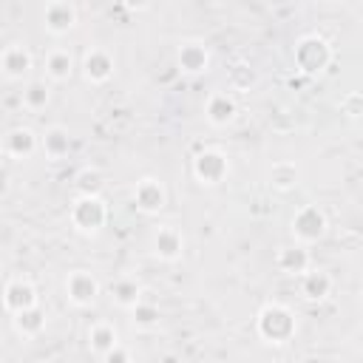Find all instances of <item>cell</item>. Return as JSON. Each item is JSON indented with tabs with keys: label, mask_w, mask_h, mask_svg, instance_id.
Masks as SVG:
<instances>
[{
	"label": "cell",
	"mask_w": 363,
	"mask_h": 363,
	"mask_svg": "<svg viewBox=\"0 0 363 363\" xmlns=\"http://www.w3.org/2000/svg\"><path fill=\"white\" fill-rule=\"evenodd\" d=\"M255 332L267 343H286L298 332L295 312L284 303H267L255 318Z\"/></svg>",
	"instance_id": "1"
},
{
	"label": "cell",
	"mask_w": 363,
	"mask_h": 363,
	"mask_svg": "<svg viewBox=\"0 0 363 363\" xmlns=\"http://www.w3.org/2000/svg\"><path fill=\"white\" fill-rule=\"evenodd\" d=\"M295 68L306 77H315V74H323L332 62V45L320 37V34H303L298 43H295Z\"/></svg>",
	"instance_id": "2"
},
{
	"label": "cell",
	"mask_w": 363,
	"mask_h": 363,
	"mask_svg": "<svg viewBox=\"0 0 363 363\" xmlns=\"http://www.w3.org/2000/svg\"><path fill=\"white\" fill-rule=\"evenodd\" d=\"M68 218H71L74 230H79L82 235H96L108 221V207L99 196H77L71 201Z\"/></svg>",
	"instance_id": "3"
},
{
	"label": "cell",
	"mask_w": 363,
	"mask_h": 363,
	"mask_svg": "<svg viewBox=\"0 0 363 363\" xmlns=\"http://www.w3.org/2000/svg\"><path fill=\"white\" fill-rule=\"evenodd\" d=\"M323 233H326V213L318 204H303L292 216V235L301 244H312V241L323 238Z\"/></svg>",
	"instance_id": "4"
},
{
	"label": "cell",
	"mask_w": 363,
	"mask_h": 363,
	"mask_svg": "<svg viewBox=\"0 0 363 363\" xmlns=\"http://www.w3.org/2000/svg\"><path fill=\"white\" fill-rule=\"evenodd\" d=\"M102 292V284L94 272L88 269H74L68 278H65V295L74 306H91Z\"/></svg>",
	"instance_id": "5"
},
{
	"label": "cell",
	"mask_w": 363,
	"mask_h": 363,
	"mask_svg": "<svg viewBox=\"0 0 363 363\" xmlns=\"http://www.w3.org/2000/svg\"><path fill=\"white\" fill-rule=\"evenodd\" d=\"M31 306H40L37 286L28 278H11V281H6V286H3V309L9 315H17V312L31 309Z\"/></svg>",
	"instance_id": "6"
},
{
	"label": "cell",
	"mask_w": 363,
	"mask_h": 363,
	"mask_svg": "<svg viewBox=\"0 0 363 363\" xmlns=\"http://www.w3.org/2000/svg\"><path fill=\"white\" fill-rule=\"evenodd\" d=\"M193 173L201 184H221L230 173V162L221 150H201L193 159Z\"/></svg>",
	"instance_id": "7"
},
{
	"label": "cell",
	"mask_w": 363,
	"mask_h": 363,
	"mask_svg": "<svg viewBox=\"0 0 363 363\" xmlns=\"http://www.w3.org/2000/svg\"><path fill=\"white\" fill-rule=\"evenodd\" d=\"M176 65L190 77L204 74L210 68V48L201 40H184L176 51Z\"/></svg>",
	"instance_id": "8"
},
{
	"label": "cell",
	"mask_w": 363,
	"mask_h": 363,
	"mask_svg": "<svg viewBox=\"0 0 363 363\" xmlns=\"http://www.w3.org/2000/svg\"><path fill=\"white\" fill-rule=\"evenodd\" d=\"M164 201H167V193H164V184L159 179L145 176V179L136 182V187H133V204L142 213L153 216V213H159L164 207Z\"/></svg>",
	"instance_id": "9"
},
{
	"label": "cell",
	"mask_w": 363,
	"mask_h": 363,
	"mask_svg": "<svg viewBox=\"0 0 363 363\" xmlns=\"http://www.w3.org/2000/svg\"><path fill=\"white\" fill-rule=\"evenodd\" d=\"M43 26L51 34H68L77 26V6L68 0H51L43 9Z\"/></svg>",
	"instance_id": "10"
},
{
	"label": "cell",
	"mask_w": 363,
	"mask_h": 363,
	"mask_svg": "<svg viewBox=\"0 0 363 363\" xmlns=\"http://www.w3.org/2000/svg\"><path fill=\"white\" fill-rule=\"evenodd\" d=\"M153 252L162 261H179L182 252H184V235H182V230L173 227V224L156 227V233H153Z\"/></svg>",
	"instance_id": "11"
},
{
	"label": "cell",
	"mask_w": 363,
	"mask_h": 363,
	"mask_svg": "<svg viewBox=\"0 0 363 363\" xmlns=\"http://www.w3.org/2000/svg\"><path fill=\"white\" fill-rule=\"evenodd\" d=\"M34 60H31V51L23 45V43H11L3 48L0 54V71L9 77V79H23L28 71H31Z\"/></svg>",
	"instance_id": "12"
},
{
	"label": "cell",
	"mask_w": 363,
	"mask_h": 363,
	"mask_svg": "<svg viewBox=\"0 0 363 363\" xmlns=\"http://www.w3.org/2000/svg\"><path fill=\"white\" fill-rule=\"evenodd\" d=\"M82 74L91 79V82H108L113 77V57L108 48H88L85 57H82Z\"/></svg>",
	"instance_id": "13"
},
{
	"label": "cell",
	"mask_w": 363,
	"mask_h": 363,
	"mask_svg": "<svg viewBox=\"0 0 363 363\" xmlns=\"http://www.w3.org/2000/svg\"><path fill=\"white\" fill-rule=\"evenodd\" d=\"M235 111H238V108H235V99H233L230 91H216V94H210L207 102H204V116H207V122L216 125V128H224L227 122H233Z\"/></svg>",
	"instance_id": "14"
},
{
	"label": "cell",
	"mask_w": 363,
	"mask_h": 363,
	"mask_svg": "<svg viewBox=\"0 0 363 363\" xmlns=\"http://www.w3.org/2000/svg\"><path fill=\"white\" fill-rule=\"evenodd\" d=\"M40 147V139L31 128H11L3 139V150L6 156H14V159H28L34 150Z\"/></svg>",
	"instance_id": "15"
},
{
	"label": "cell",
	"mask_w": 363,
	"mask_h": 363,
	"mask_svg": "<svg viewBox=\"0 0 363 363\" xmlns=\"http://www.w3.org/2000/svg\"><path fill=\"white\" fill-rule=\"evenodd\" d=\"M275 264H278V269L286 272V275H303V272H309L312 258H309V250H306L303 244H292V247H281V250H278Z\"/></svg>",
	"instance_id": "16"
},
{
	"label": "cell",
	"mask_w": 363,
	"mask_h": 363,
	"mask_svg": "<svg viewBox=\"0 0 363 363\" xmlns=\"http://www.w3.org/2000/svg\"><path fill=\"white\" fill-rule=\"evenodd\" d=\"M88 346H91L94 354L105 357L108 352H113V349L119 346V335H116V329H113L111 323L99 320V323H94V326L88 329Z\"/></svg>",
	"instance_id": "17"
},
{
	"label": "cell",
	"mask_w": 363,
	"mask_h": 363,
	"mask_svg": "<svg viewBox=\"0 0 363 363\" xmlns=\"http://www.w3.org/2000/svg\"><path fill=\"white\" fill-rule=\"evenodd\" d=\"M45 74L54 82H65L74 74V54L68 48H54L45 54Z\"/></svg>",
	"instance_id": "18"
},
{
	"label": "cell",
	"mask_w": 363,
	"mask_h": 363,
	"mask_svg": "<svg viewBox=\"0 0 363 363\" xmlns=\"http://www.w3.org/2000/svg\"><path fill=\"white\" fill-rule=\"evenodd\" d=\"M40 147H43V153H45L48 159H62V156H68V150H71V136H68L65 128L54 125V128H48V130L40 136Z\"/></svg>",
	"instance_id": "19"
},
{
	"label": "cell",
	"mask_w": 363,
	"mask_h": 363,
	"mask_svg": "<svg viewBox=\"0 0 363 363\" xmlns=\"http://www.w3.org/2000/svg\"><path fill=\"white\" fill-rule=\"evenodd\" d=\"M301 292L309 301H323L332 292V275L323 269H309L301 275Z\"/></svg>",
	"instance_id": "20"
},
{
	"label": "cell",
	"mask_w": 363,
	"mask_h": 363,
	"mask_svg": "<svg viewBox=\"0 0 363 363\" xmlns=\"http://www.w3.org/2000/svg\"><path fill=\"white\" fill-rule=\"evenodd\" d=\"M11 323H14V329H17L23 337H37V335L45 329V309H43V306L23 309V312L11 315Z\"/></svg>",
	"instance_id": "21"
},
{
	"label": "cell",
	"mask_w": 363,
	"mask_h": 363,
	"mask_svg": "<svg viewBox=\"0 0 363 363\" xmlns=\"http://www.w3.org/2000/svg\"><path fill=\"white\" fill-rule=\"evenodd\" d=\"M111 295H113V301H116L119 306L133 309V306L142 301V286H139V281H136V278L125 275V278H119V281L111 286Z\"/></svg>",
	"instance_id": "22"
},
{
	"label": "cell",
	"mask_w": 363,
	"mask_h": 363,
	"mask_svg": "<svg viewBox=\"0 0 363 363\" xmlns=\"http://www.w3.org/2000/svg\"><path fill=\"white\" fill-rule=\"evenodd\" d=\"M48 99H51V88H48L43 79H31V82L23 85V105H26V108L40 111V108L48 105Z\"/></svg>",
	"instance_id": "23"
},
{
	"label": "cell",
	"mask_w": 363,
	"mask_h": 363,
	"mask_svg": "<svg viewBox=\"0 0 363 363\" xmlns=\"http://www.w3.org/2000/svg\"><path fill=\"white\" fill-rule=\"evenodd\" d=\"M74 184H77V196H99L102 187H105V179H102V173L96 167H82L77 173Z\"/></svg>",
	"instance_id": "24"
},
{
	"label": "cell",
	"mask_w": 363,
	"mask_h": 363,
	"mask_svg": "<svg viewBox=\"0 0 363 363\" xmlns=\"http://www.w3.org/2000/svg\"><path fill=\"white\" fill-rule=\"evenodd\" d=\"M269 184L278 190H289L298 184V167L292 162H275L269 170Z\"/></svg>",
	"instance_id": "25"
},
{
	"label": "cell",
	"mask_w": 363,
	"mask_h": 363,
	"mask_svg": "<svg viewBox=\"0 0 363 363\" xmlns=\"http://www.w3.org/2000/svg\"><path fill=\"white\" fill-rule=\"evenodd\" d=\"M130 315H133V323L139 329H153L159 323V306L150 303V301H145V298L130 309Z\"/></svg>",
	"instance_id": "26"
},
{
	"label": "cell",
	"mask_w": 363,
	"mask_h": 363,
	"mask_svg": "<svg viewBox=\"0 0 363 363\" xmlns=\"http://www.w3.org/2000/svg\"><path fill=\"white\" fill-rule=\"evenodd\" d=\"M102 363H133V354H130V349H125V346L119 343L113 352H108V354L102 357Z\"/></svg>",
	"instance_id": "27"
},
{
	"label": "cell",
	"mask_w": 363,
	"mask_h": 363,
	"mask_svg": "<svg viewBox=\"0 0 363 363\" xmlns=\"http://www.w3.org/2000/svg\"><path fill=\"white\" fill-rule=\"evenodd\" d=\"M343 111H346L349 116L363 113V96H360V94H349V96L343 99Z\"/></svg>",
	"instance_id": "28"
},
{
	"label": "cell",
	"mask_w": 363,
	"mask_h": 363,
	"mask_svg": "<svg viewBox=\"0 0 363 363\" xmlns=\"http://www.w3.org/2000/svg\"><path fill=\"white\" fill-rule=\"evenodd\" d=\"M360 295H363V292H360Z\"/></svg>",
	"instance_id": "29"
}]
</instances>
